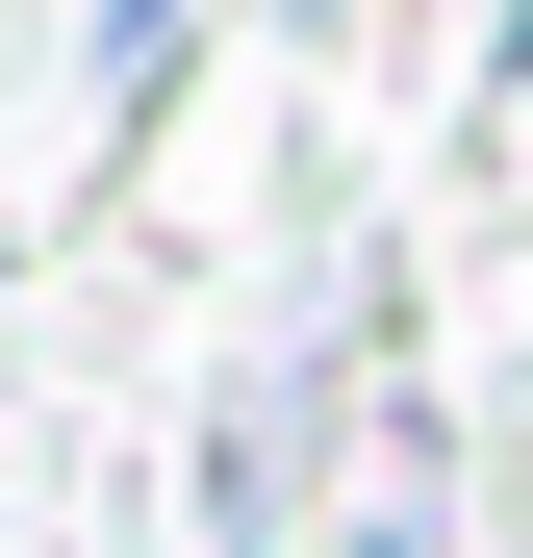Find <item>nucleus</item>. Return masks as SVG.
<instances>
[{
    "instance_id": "nucleus-1",
    "label": "nucleus",
    "mask_w": 533,
    "mask_h": 558,
    "mask_svg": "<svg viewBox=\"0 0 533 558\" xmlns=\"http://www.w3.org/2000/svg\"><path fill=\"white\" fill-rule=\"evenodd\" d=\"M280 432H305L280 381H229V432H204V533H229V558H280Z\"/></svg>"
},
{
    "instance_id": "nucleus-2",
    "label": "nucleus",
    "mask_w": 533,
    "mask_h": 558,
    "mask_svg": "<svg viewBox=\"0 0 533 558\" xmlns=\"http://www.w3.org/2000/svg\"><path fill=\"white\" fill-rule=\"evenodd\" d=\"M76 26H102V102H153V76H178V0H76Z\"/></svg>"
}]
</instances>
